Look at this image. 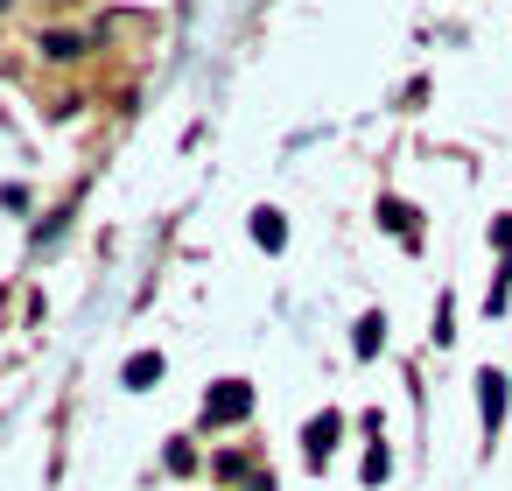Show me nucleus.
<instances>
[{"instance_id": "nucleus-4", "label": "nucleus", "mask_w": 512, "mask_h": 491, "mask_svg": "<svg viewBox=\"0 0 512 491\" xmlns=\"http://www.w3.org/2000/svg\"><path fill=\"white\" fill-rule=\"evenodd\" d=\"M477 407H484V428H498V421H505V379H498V372H484V379H477Z\"/></svg>"}, {"instance_id": "nucleus-10", "label": "nucleus", "mask_w": 512, "mask_h": 491, "mask_svg": "<svg viewBox=\"0 0 512 491\" xmlns=\"http://www.w3.org/2000/svg\"><path fill=\"white\" fill-rule=\"evenodd\" d=\"M498 246H505V253H512V218H505V225H498Z\"/></svg>"}, {"instance_id": "nucleus-7", "label": "nucleus", "mask_w": 512, "mask_h": 491, "mask_svg": "<svg viewBox=\"0 0 512 491\" xmlns=\"http://www.w3.org/2000/svg\"><path fill=\"white\" fill-rule=\"evenodd\" d=\"M379 344H386V316H358V337H351V351H358V358H372Z\"/></svg>"}, {"instance_id": "nucleus-2", "label": "nucleus", "mask_w": 512, "mask_h": 491, "mask_svg": "<svg viewBox=\"0 0 512 491\" xmlns=\"http://www.w3.org/2000/svg\"><path fill=\"white\" fill-rule=\"evenodd\" d=\"M337 435H344V421H337V414H316V421H309V435H302V449H309V463H330V449H337Z\"/></svg>"}, {"instance_id": "nucleus-5", "label": "nucleus", "mask_w": 512, "mask_h": 491, "mask_svg": "<svg viewBox=\"0 0 512 491\" xmlns=\"http://www.w3.org/2000/svg\"><path fill=\"white\" fill-rule=\"evenodd\" d=\"M253 239H260L267 253H281V246H288V225H281V211H253Z\"/></svg>"}, {"instance_id": "nucleus-8", "label": "nucleus", "mask_w": 512, "mask_h": 491, "mask_svg": "<svg viewBox=\"0 0 512 491\" xmlns=\"http://www.w3.org/2000/svg\"><path fill=\"white\" fill-rule=\"evenodd\" d=\"M379 218H386V232H400V239L414 246V211H407L400 197H386V204H379Z\"/></svg>"}, {"instance_id": "nucleus-6", "label": "nucleus", "mask_w": 512, "mask_h": 491, "mask_svg": "<svg viewBox=\"0 0 512 491\" xmlns=\"http://www.w3.org/2000/svg\"><path fill=\"white\" fill-rule=\"evenodd\" d=\"M120 379H127V386H134V393H141V386H155V379H162V358H155V351H134V358H127V372H120Z\"/></svg>"}, {"instance_id": "nucleus-3", "label": "nucleus", "mask_w": 512, "mask_h": 491, "mask_svg": "<svg viewBox=\"0 0 512 491\" xmlns=\"http://www.w3.org/2000/svg\"><path fill=\"white\" fill-rule=\"evenodd\" d=\"M36 50H43L50 64H78V57H85V36H71V29H50Z\"/></svg>"}, {"instance_id": "nucleus-11", "label": "nucleus", "mask_w": 512, "mask_h": 491, "mask_svg": "<svg viewBox=\"0 0 512 491\" xmlns=\"http://www.w3.org/2000/svg\"><path fill=\"white\" fill-rule=\"evenodd\" d=\"M0 8H8V0H0Z\"/></svg>"}, {"instance_id": "nucleus-1", "label": "nucleus", "mask_w": 512, "mask_h": 491, "mask_svg": "<svg viewBox=\"0 0 512 491\" xmlns=\"http://www.w3.org/2000/svg\"><path fill=\"white\" fill-rule=\"evenodd\" d=\"M253 414V386L246 379H218L211 393H204V421L211 428H232V421H246Z\"/></svg>"}, {"instance_id": "nucleus-9", "label": "nucleus", "mask_w": 512, "mask_h": 491, "mask_svg": "<svg viewBox=\"0 0 512 491\" xmlns=\"http://www.w3.org/2000/svg\"><path fill=\"white\" fill-rule=\"evenodd\" d=\"M386 470H393V456H386V449H372V456H365V484H379Z\"/></svg>"}]
</instances>
